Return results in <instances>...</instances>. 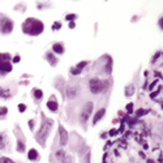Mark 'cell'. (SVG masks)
I'll return each instance as SVG.
<instances>
[{
	"instance_id": "25",
	"label": "cell",
	"mask_w": 163,
	"mask_h": 163,
	"mask_svg": "<svg viewBox=\"0 0 163 163\" xmlns=\"http://www.w3.org/2000/svg\"><path fill=\"white\" fill-rule=\"evenodd\" d=\"M74 18H77V16H76V15H73V13H70V15H67V16H65V20H67V21H70V22H72Z\"/></svg>"
},
{
	"instance_id": "27",
	"label": "cell",
	"mask_w": 163,
	"mask_h": 163,
	"mask_svg": "<svg viewBox=\"0 0 163 163\" xmlns=\"http://www.w3.org/2000/svg\"><path fill=\"white\" fill-rule=\"evenodd\" d=\"M127 111L131 114V112L133 111V103H129V104H127Z\"/></svg>"
},
{
	"instance_id": "24",
	"label": "cell",
	"mask_w": 163,
	"mask_h": 163,
	"mask_svg": "<svg viewBox=\"0 0 163 163\" xmlns=\"http://www.w3.org/2000/svg\"><path fill=\"white\" fill-rule=\"evenodd\" d=\"M0 163H15V162L12 161L11 158H8V157H2L0 158Z\"/></svg>"
},
{
	"instance_id": "16",
	"label": "cell",
	"mask_w": 163,
	"mask_h": 163,
	"mask_svg": "<svg viewBox=\"0 0 163 163\" xmlns=\"http://www.w3.org/2000/svg\"><path fill=\"white\" fill-rule=\"evenodd\" d=\"M76 94H77V89L76 87H68V89H67V97L68 98H74L76 97Z\"/></svg>"
},
{
	"instance_id": "29",
	"label": "cell",
	"mask_w": 163,
	"mask_h": 163,
	"mask_svg": "<svg viewBox=\"0 0 163 163\" xmlns=\"http://www.w3.org/2000/svg\"><path fill=\"white\" fill-rule=\"evenodd\" d=\"M144 114H146V111H139V112H137V115H139V116L144 115Z\"/></svg>"
},
{
	"instance_id": "7",
	"label": "cell",
	"mask_w": 163,
	"mask_h": 163,
	"mask_svg": "<svg viewBox=\"0 0 163 163\" xmlns=\"http://www.w3.org/2000/svg\"><path fill=\"white\" fill-rule=\"evenodd\" d=\"M59 135H60V144L61 145H67V141H68V133L64 129L63 125H59Z\"/></svg>"
},
{
	"instance_id": "6",
	"label": "cell",
	"mask_w": 163,
	"mask_h": 163,
	"mask_svg": "<svg viewBox=\"0 0 163 163\" xmlns=\"http://www.w3.org/2000/svg\"><path fill=\"white\" fill-rule=\"evenodd\" d=\"M12 70V63L9 61H0V74H7Z\"/></svg>"
},
{
	"instance_id": "11",
	"label": "cell",
	"mask_w": 163,
	"mask_h": 163,
	"mask_svg": "<svg viewBox=\"0 0 163 163\" xmlns=\"http://www.w3.org/2000/svg\"><path fill=\"white\" fill-rule=\"evenodd\" d=\"M52 51L57 54V55H63L64 54V46H63V43H54Z\"/></svg>"
},
{
	"instance_id": "31",
	"label": "cell",
	"mask_w": 163,
	"mask_h": 163,
	"mask_svg": "<svg viewBox=\"0 0 163 163\" xmlns=\"http://www.w3.org/2000/svg\"><path fill=\"white\" fill-rule=\"evenodd\" d=\"M13 61L15 63H18L20 61V56H16V59H13Z\"/></svg>"
},
{
	"instance_id": "15",
	"label": "cell",
	"mask_w": 163,
	"mask_h": 163,
	"mask_svg": "<svg viewBox=\"0 0 163 163\" xmlns=\"http://www.w3.org/2000/svg\"><path fill=\"white\" fill-rule=\"evenodd\" d=\"M47 107H48V110H50V111L56 112V111H57V108H59V104H57L56 101H48V102H47Z\"/></svg>"
},
{
	"instance_id": "2",
	"label": "cell",
	"mask_w": 163,
	"mask_h": 163,
	"mask_svg": "<svg viewBox=\"0 0 163 163\" xmlns=\"http://www.w3.org/2000/svg\"><path fill=\"white\" fill-rule=\"evenodd\" d=\"M52 125H54L52 120L51 119H47V118H44V116H43V123H42L39 131L35 133L37 140H38V142L41 144V146H43V148L46 146V140H47L48 133H50V131H51Z\"/></svg>"
},
{
	"instance_id": "10",
	"label": "cell",
	"mask_w": 163,
	"mask_h": 163,
	"mask_svg": "<svg viewBox=\"0 0 163 163\" xmlns=\"http://www.w3.org/2000/svg\"><path fill=\"white\" fill-rule=\"evenodd\" d=\"M8 146V137L5 133H0V150L7 149Z\"/></svg>"
},
{
	"instance_id": "23",
	"label": "cell",
	"mask_w": 163,
	"mask_h": 163,
	"mask_svg": "<svg viewBox=\"0 0 163 163\" xmlns=\"http://www.w3.org/2000/svg\"><path fill=\"white\" fill-rule=\"evenodd\" d=\"M61 29V22L60 21H57V22H54V25H52V30L55 31V30H60Z\"/></svg>"
},
{
	"instance_id": "3",
	"label": "cell",
	"mask_w": 163,
	"mask_h": 163,
	"mask_svg": "<svg viewBox=\"0 0 163 163\" xmlns=\"http://www.w3.org/2000/svg\"><path fill=\"white\" fill-rule=\"evenodd\" d=\"M108 86V81H102L99 78H91L89 81V89L93 94H101Z\"/></svg>"
},
{
	"instance_id": "28",
	"label": "cell",
	"mask_w": 163,
	"mask_h": 163,
	"mask_svg": "<svg viewBox=\"0 0 163 163\" xmlns=\"http://www.w3.org/2000/svg\"><path fill=\"white\" fill-rule=\"evenodd\" d=\"M161 55H162V52H157V55H155V56H154V59L152 60V63H154V61H155V60H157V59H158V57H159Z\"/></svg>"
},
{
	"instance_id": "17",
	"label": "cell",
	"mask_w": 163,
	"mask_h": 163,
	"mask_svg": "<svg viewBox=\"0 0 163 163\" xmlns=\"http://www.w3.org/2000/svg\"><path fill=\"white\" fill-rule=\"evenodd\" d=\"M18 153H24L25 152V142L22 140H17V146H16Z\"/></svg>"
},
{
	"instance_id": "32",
	"label": "cell",
	"mask_w": 163,
	"mask_h": 163,
	"mask_svg": "<svg viewBox=\"0 0 163 163\" xmlns=\"http://www.w3.org/2000/svg\"><path fill=\"white\" fill-rule=\"evenodd\" d=\"M110 135H112V136H114V135H116V131H115V129H112V131L110 132Z\"/></svg>"
},
{
	"instance_id": "12",
	"label": "cell",
	"mask_w": 163,
	"mask_h": 163,
	"mask_svg": "<svg viewBox=\"0 0 163 163\" xmlns=\"http://www.w3.org/2000/svg\"><path fill=\"white\" fill-rule=\"evenodd\" d=\"M104 114H106V108H101V110H98V112H97V114L94 115V120H93V124H94V125L97 124V123L99 122V120H101V119L103 118V116H104Z\"/></svg>"
},
{
	"instance_id": "1",
	"label": "cell",
	"mask_w": 163,
	"mask_h": 163,
	"mask_svg": "<svg viewBox=\"0 0 163 163\" xmlns=\"http://www.w3.org/2000/svg\"><path fill=\"white\" fill-rule=\"evenodd\" d=\"M43 22H42L41 20H37V18H26L22 22V31L25 34L28 35H31V37H37L42 34V31H43Z\"/></svg>"
},
{
	"instance_id": "30",
	"label": "cell",
	"mask_w": 163,
	"mask_h": 163,
	"mask_svg": "<svg viewBox=\"0 0 163 163\" xmlns=\"http://www.w3.org/2000/svg\"><path fill=\"white\" fill-rule=\"evenodd\" d=\"M69 28L70 29H74V22H73V21H72V22H69Z\"/></svg>"
},
{
	"instance_id": "8",
	"label": "cell",
	"mask_w": 163,
	"mask_h": 163,
	"mask_svg": "<svg viewBox=\"0 0 163 163\" xmlns=\"http://www.w3.org/2000/svg\"><path fill=\"white\" fill-rule=\"evenodd\" d=\"M86 65H87V61H81V63H78L70 72H72V74H74V76H76V74H80L81 70L83 69V67H86Z\"/></svg>"
},
{
	"instance_id": "14",
	"label": "cell",
	"mask_w": 163,
	"mask_h": 163,
	"mask_svg": "<svg viewBox=\"0 0 163 163\" xmlns=\"http://www.w3.org/2000/svg\"><path fill=\"white\" fill-rule=\"evenodd\" d=\"M12 97V93L9 89H2L0 87V98L2 99H9Z\"/></svg>"
},
{
	"instance_id": "9",
	"label": "cell",
	"mask_w": 163,
	"mask_h": 163,
	"mask_svg": "<svg viewBox=\"0 0 163 163\" xmlns=\"http://www.w3.org/2000/svg\"><path fill=\"white\" fill-rule=\"evenodd\" d=\"M44 57H46V60H47V61L50 63V65L55 67V65L57 64V59L55 57V55H54L52 52H47V54L44 55Z\"/></svg>"
},
{
	"instance_id": "4",
	"label": "cell",
	"mask_w": 163,
	"mask_h": 163,
	"mask_svg": "<svg viewBox=\"0 0 163 163\" xmlns=\"http://www.w3.org/2000/svg\"><path fill=\"white\" fill-rule=\"evenodd\" d=\"M13 21L9 20L8 17H2L0 18V31L3 34H9L13 30Z\"/></svg>"
},
{
	"instance_id": "34",
	"label": "cell",
	"mask_w": 163,
	"mask_h": 163,
	"mask_svg": "<svg viewBox=\"0 0 163 163\" xmlns=\"http://www.w3.org/2000/svg\"><path fill=\"white\" fill-rule=\"evenodd\" d=\"M148 163H154V161H149V162H148Z\"/></svg>"
},
{
	"instance_id": "21",
	"label": "cell",
	"mask_w": 163,
	"mask_h": 163,
	"mask_svg": "<svg viewBox=\"0 0 163 163\" xmlns=\"http://www.w3.org/2000/svg\"><path fill=\"white\" fill-rule=\"evenodd\" d=\"M11 59V55L9 54H3L0 52V61H9Z\"/></svg>"
},
{
	"instance_id": "5",
	"label": "cell",
	"mask_w": 163,
	"mask_h": 163,
	"mask_svg": "<svg viewBox=\"0 0 163 163\" xmlns=\"http://www.w3.org/2000/svg\"><path fill=\"white\" fill-rule=\"evenodd\" d=\"M91 112H93V103H91V102L85 103V106H83L81 114H80V122L82 124H85L87 122V119L90 118Z\"/></svg>"
},
{
	"instance_id": "20",
	"label": "cell",
	"mask_w": 163,
	"mask_h": 163,
	"mask_svg": "<svg viewBox=\"0 0 163 163\" xmlns=\"http://www.w3.org/2000/svg\"><path fill=\"white\" fill-rule=\"evenodd\" d=\"M7 114H8V108H7V107L0 106V120H2L3 118H5Z\"/></svg>"
},
{
	"instance_id": "19",
	"label": "cell",
	"mask_w": 163,
	"mask_h": 163,
	"mask_svg": "<svg viewBox=\"0 0 163 163\" xmlns=\"http://www.w3.org/2000/svg\"><path fill=\"white\" fill-rule=\"evenodd\" d=\"M133 93H135V86L133 85H129L125 87V95H127V97H131Z\"/></svg>"
},
{
	"instance_id": "22",
	"label": "cell",
	"mask_w": 163,
	"mask_h": 163,
	"mask_svg": "<svg viewBox=\"0 0 163 163\" xmlns=\"http://www.w3.org/2000/svg\"><path fill=\"white\" fill-rule=\"evenodd\" d=\"M111 67H112V60H111V57L108 56V64L106 65V73H108V74L111 73Z\"/></svg>"
},
{
	"instance_id": "13",
	"label": "cell",
	"mask_w": 163,
	"mask_h": 163,
	"mask_svg": "<svg viewBox=\"0 0 163 163\" xmlns=\"http://www.w3.org/2000/svg\"><path fill=\"white\" fill-rule=\"evenodd\" d=\"M28 158L30 161H38L39 159V154H38V152H37L35 149H30L28 152Z\"/></svg>"
},
{
	"instance_id": "33",
	"label": "cell",
	"mask_w": 163,
	"mask_h": 163,
	"mask_svg": "<svg viewBox=\"0 0 163 163\" xmlns=\"http://www.w3.org/2000/svg\"><path fill=\"white\" fill-rule=\"evenodd\" d=\"M63 163H70V159H68V162H67V159H64V162Z\"/></svg>"
},
{
	"instance_id": "18",
	"label": "cell",
	"mask_w": 163,
	"mask_h": 163,
	"mask_svg": "<svg viewBox=\"0 0 163 163\" xmlns=\"http://www.w3.org/2000/svg\"><path fill=\"white\" fill-rule=\"evenodd\" d=\"M33 97L39 101V99L43 98V93H42L41 89H34V90H33Z\"/></svg>"
},
{
	"instance_id": "26",
	"label": "cell",
	"mask_w": 163,
	"mask_h": 163,
	"mask_svg": "<svg viewBox=\"0 0 163 163\" xmlns=\"http://www.w3.org/2000/svg\"><path fill=\"white\" fill-rule=\"evenodd\" d=\"M25 110H26V106H25L24 103L18 104V111H20V112H25Z\"/></svg>"
}]
</instances>
